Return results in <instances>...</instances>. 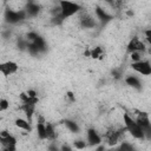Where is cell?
<instances>
[{
    "label": "cell",
    "instance_id": "6da1fadb",
    "mask_svg": "<svg viewBox=\"0 0 151 151\" xmlns=\"http://www.w3.org/2000/svg\"><path fill=\"white\" fill-rule=\"evenodd\" d=\"M81 9V5L78 2H73V1H60L59 2V8L57 14L53 17V21L54 24H61L65 19L77 14L78 12H80Z\"/></svg>",
    "mask_w": 151,
    "mask_h": 151
},
{
    "label": "cell",
    "instance_id": "7a4b0ae2",
    "mask_svg": "<svg viewBox=\"0 0 151 151\" xmlns=\"http://www.w3.org/2000/svg\"><path fill=\"white\" fill-rule=\"evenodd\" d=\"M26 39L28 40L27 51L31 55L35 57V55L45 53L47 51V42L39 33H37L34 31H31L26 34Z\"/></svg>",
    "mask_w": 151,
    "mask_h": 151
},
{
    "label": "cell",
    "instance_id": "3957f363",
    "mask_svg": "<svg viewBox=\"0 0 151 151\" xmlns=\"http://www.w3.org/2000/svg\"><path fill=\"white\" fill-rule=\"evenodd\" d=\"M123 122H124V127H125V130H126L134 139L145 140L143 130H142V127L138 125V123L136 122L134 118H132L129 113H124V114H123Z\"/></svg>",
    "mask_w": 151,
    "mask_h": 151
},
{
    "label": "cell",
    "instance_id": "277c9868",
    "mask_svg": "<svg viewBox=\"0 0 151 151\" xmlns=\"http://www.w3.org/2000/svg\"><path fill=\"white\" fill-rule=\"evenodd\" d=\"M4 19L9 25H17L27 19V13L25 9H13L7 7L4 11Z\"/></svg>",
    "mask_w": 151,
    "mask_h": 151
},
{
    "label": "cell",
    "instance_id": "5b68a950",
    "mask_svg": "<svg viewBox=\"0 0 151 151\" xmlns=\"http://www.w3.org/2000/svg\"><path fill=\"white\" fill-rule=\"evenodd\" d=\"M0 143L4 149L8 151H17V138L6 130L0 132Z\"/></svg>",
    "mask_w": 151,
    "mask_h": 151
},
{
    "label": "cell",
    "instance_id": "8992f818",
    "mask_svg": "<svg viewBox=\"0 0 151 151\" xmlns=\"http://www.w3.org/2000/svg\"><path fill=\"white\" fill-rule=\"evenodd\" d=\"M131 67L134 72L142 76H151V63L147 60H140L137 63H132Z\"/></svg>",
    "mask_w": 151,
    "mask_h": 151
},
{
    "label": "cell",
    "instance_id": "52a82bcc",
    "mask_svg": "<svg viewBox=\"0 0 151 151\" xmlns=\"http://www.w3.org/2000/svg\"><path fill=\"white\" fill-rule=\"evenodd\" d=\"M145 50H146L145 44H144L138 37H133V38L129 41V44H127V46H126V52H127L129 54H131V53H133V52L143 53Z\"/></svg>",
    "mask_w": 151,
    "mask_h": 151
},
{
    "label": "cell",
    "instance_id": "ba28073f",
    "mask_svg": "<svg viewBox=\"0 0 151 151\" xmlns=\"http://www.w3.org/2000/svg\"><path fill=\"white\" fill-rule=\"evenodd\" d=\"M86 142H87V145L90 146H98L103 144V138L96 129L90 127L86 131Z\"/></svg>",
    "mask_w": 151,
    "mask_h": 151
},
{
    "label": "cell",
    "instance_id": "9c48e42d",
    "mask_svg": "<svg viewBox=\"0 0 151 151\" xmlns=\"http://www.w3.org/2000/svg\"><path fill=\"white\" fill-rule=\"evenodd\" d=\"M94 14H96L97 21H98L101 26L109 24V22L113 19L112 14H110L105 8H103V7H100V6H97V7L94 8Z\"/></svg>",
    "mask_w": 151,
    "mask_h": 151
},
{
    "label": "cell",
    "instance_id": "30bf717a",
    "mask_svg": "<svg viewBox=\"0 0 151 151\" xmlns=\"http://www.w3.org/2000/svg\"><path fill=\"white\" fill-rule=\"evenodd\" d=\"M18 70H19V66H18V64L15 61L8 60V61H5V63L0 64V72L5 77H8V76H12V74L17 73Z\"/></svg>",
    "mask_w": 151,
    "mask_h": 151
},
{
    "label": "cell",
    "instance_id": "8fae6325",
    "mask_svg": "<svg viewBox=\"0 0 151 151\" xmlns=\"http://www.w3.org/2000/svg\"><path fill=\"white\" fill-rule=\"evenodd\" d=\"M79 24L83 28H94L97 25H98V21L97 19H94V17L90 15V14H83L79 19Z\"/></svg>",
    "mask_w": 151,
    "mask_h": 151
},
{
    "label": "cell",
    "instance_id": "7c38bea8",
    "mask_svg": "<svg viewBox=\"0 0 151 151\" xmlns=\"http://www.w3.org/2000/svg\"><path fill=\"white\" fill-rule=\"evenodd\" d=\"M125 130V127L124 129H120V130H111V131H109L107 133H106V136H105V138H106V142H107V144L109 145H116L118 142H119V139H120V137H122V132ZM126 131V130H125Z\"/></svg>",
    "mask_w": 151,
    "mask_h": 151
},
{
    "label": "cell",
    "instance_id": "4fadbf2b",
    "mask_svg": "<svg viewBox=\"0 0 151 151\" xmlns=\"http://www.w3.org/2000/svg\"><path fill=\"white\" fill-rule=\"evenodd\" d=\"M125 84L130 87H132L133 90L136 91H142L143 90V84L140 81V79L137 77V76H133V74H130L127 77H125Z\"/></svg>",
    "mask_w": 151,
    "mask_h": 151
},
{
    "label": "cell",
    "instance_id": "5bb4252c",
    "mask_svg": "<svg viewBox=\"0 0 151 151\" xmlns=\"http://www.w3.org/2000/svg\"><path fill=\"white\" fill-rule=\"evenodd\" d=\"M24 9L26 11L27 17L33 18V17H37V15L39 14V12H40L41 7H40V5H39L38 2H34V1H28V2L25 5V8H24Z\"/></svg>",
    "mask_w": 151,
    "mask_h": 151
},
{
    "label": "cell",
    "instance_id": "9a60e30c",
    "mask_svg": "<svg viewBox=\"0 0 151 151\" xmlns=\"http://www.w3.org/2000/svg\"><path fill=\"white\" fill-rule=\"evenodd\" d=\"M46 123L47 122H45V119L40 116L39 119H38V123H37V134H38V138L41 139V140H46L47 139Z\"/></svg>",
    "mask_w": 151,
    "mask_h": 151
},
{
    "label": "cell",
    "instance_id": "2e32d148",
    "mask_svg": "<svg viewBox=\"0 0 151 151\" xmlns=\"http://www.w3.org/2000/svg\"><path fill=\"white\" fill-rule=\"evenodd\" d=\"M134 119H136V122L138 123V125L142 127V130L145 129L146 126H149V125L151 124L150 117H149V114H147L146 112H138V114H137V117H136Z\"/></svg>",
    "mask_w": 151,
    "mask_h": 151
},
{
    "label": "cell",
    "instance_id": "e0dca14e",
    "mask_svg": "<svg viewBox=\"0 0 151 151\" xmlns=\"http://www.w3.org/2000/svg\"><path fill=\"white\" fill-rule=\"evenodd\" d=\"M14 125L17 127H19L20 130H24V131H27V132H31L32 131V123L27 119H24V118H17L14 120Z\"/></svg>",
    "mask_w": 151,
    "mask_h": 151
},
{
    "label": "cell",
    "instance_id": "ac0fdd59",
    "mask_svg": "<svg viewBox=\"0 0 151 151\" xmlns=\"http://www.w3.org/2000/svg\"><path fill=\"white\" fill-rule=\"evenodd\" d=\"M104 57H105V50L101 46H96V47H93V48L90 50V58L100 60Z\"/></svg>",
    "mask_w": 151,
    "mask_h": 151
},
{
    "label": "cell",
    "instance_id": "d6986e66",
    "mask_svg": "<svg viewBox=\"0 0 151 151\" xmlns=\"http://www.w3.org/2000/svg\"><path fill=\"white\" fill-rule=\"evenodd\" d=\"M64 125L66 126V129L68 131H71L72 133H79L80 132V126L78 125V123L76 120L72 119H65L64 120Z\"/></svg>",
    "mask_w": 151,
    "mask_h": 151
},
{
    "label": "cell",
    "instance_id": "ffe728a7",
    "mask_svg": "<svg viewBox=\"0 0 151 151\" xmlns=\"http://www.w3.org/2000/svg\"><path fill=\"white\" fill-rule=\"evenodd\" d=\"M116 151H137L134 145L130 142H122Z\"/></svg>",
    "mask_w": 151,
    "mask_h": 151
},
{
    "label": "cell",
    "instance_id": "44dd1931",
    "mask_svg": "<svg viewBox=\"0 0 151 151\" xmlns=\"http://www.w3.org/2000/svg\"><path fill=\"white\" fill-rule=\"evenodd\" d=\"M46 132H47V140L54 142V139H55V130H54L53 124L46 123Z\"/></svg>",
    "mask_w": 151,
    "mask_h": 151
},
{
    "label": "cell",
    "instance_id": "7402d4cb",
    "mask_svg": "<svg viewBox=\"0 0 151 151\" xmlns=\"http://www.w3.org/2000/svg\"><path fill=\"white\" fill-rule=\"evenodd\" d=\"M73 146H74L77 150H84V149L87 146V142H85V140H83V139H78V140H74Z\"/></svg>",
    "mask_w": 151,
    "mask_h": 151
},
{
    "label": "cell",
    "instance_id": "603a6c76",
    "mask_svg": "<svg viewBox=\"0 0 151 151\" xmlns=\"http://www.w3.org/2000/svg\"><path fill=\"white\" fill-rule=\"evenodd\" d=\"M8 107H9V101H8L6 98H1V99H0V111L4 112V111H6Z\"/></svg>",
    "mask_w": 151,
    "mask_h": 151
},
{
    "label": "cell",
    "instance_id": "cb8c5ba5",
    "mask_svg": "<svg viewBox=\"0 0 151 151\" xmlns=\"http://www.w3.org/2000/svg\"><path fill=\"white\" fill-rule=\"evenodd\" d=\"M130 58H131L132 63L140 61V60H142V53H139V52H133V53L130 54Z\"/></svg>",
    "mask_w": 151,
    "mask_h": 151
},
{
    "label": "cell",
    "instance_id": "d4e9b609",
    "mask_svg": "<svg viewBox=\"0 0 151 151\" xmlns=\"http://www.w3.org/2000/svg\"><path fill=\"white\" fill-rule=\"evenodd\" d=\"M143 133H144L145 140H151V124L145 129H143Z\"/></svg>",
    "mask_w": 151,
    "mask_h": 151
},
{
    "label": "cell",
    "instance_id": "484cf974",
    "mask_svg": "<svg viewBox=\"0 0 151 151\" xmlns=\"http://www.w3.org/2000/svg\"><path fill=\"white\" fill-rule=\"evenodd\" d=\"M47 151H60V146H58L55 142H51L47 146Z\"/></svg>",
    "mask_w": 151,
    "mask_h": 151
},
{
    "label": "cell",
    "instance_id": "4316f807",
    "mask_svg": "<svg viewBox=\"0 0 151 151\" xmlns=\"http://www.w3.org/2000/svg\"><path fill=\"white\" fill-rule=\"evenodd\" d=\"M60 151H73V147L70 144L64 143L63 145H60Z\"/></svg>",
    "mask_w": 151,
    "mask_h": 151
},
{
    "label": "cell",
    "instance_id": "83f0119b",
    "mask_svg": "<svg viewBox=\"0 0 151 151\" xmlns=\"http://www.w3.org/2000/svg\"><path fill=\"white\" fill-rule=\"evenodd\" d=\"M144 35H145V39H146V41L151 45V28H149V29H145V32H144Z\"/></svg>",
    "mask_w": 151,
    "mask_h": 151
},
{
    "label": "cell",
    "instance_id": "f1b7e54d",
    "mask_svg": "<svg viewBox=\"0 0 151 151\" xmlns=\"http://www.w3.org/2000/svg\"><path fill=\"white\" fill-rule=\"evenodd\" d=\"M112 76L116 78V79H119L120 78V76H122V71L119 70V68H114V70H112Z\"/></svg>",
    "mask_w": 151,
    "mask_h": 151
},
{
    "label": "cell",
    "instance_id": "f546056e",
    "mask_svg": "<svg viewBox=\"0 0 151 151\" xmlns=\"http://www.w3.org/2000/svg\"><path fill=\"white\" fill-rule=\"evenodd\" d=\"M66 97L70 99V101H72V103H73V101H76V97H74V94H73L71 91H68V92L66 93Z\"/></svg>",
    "mask_w": 151,
    "mask_h": 151
},
{
    "label": "cell",
    "instance_id": "4dcf8cb0",
    "mask_svg": "<svg viewBox=\"0 0 151 151\" xmlns=\"http://www.w3.org/2000/svg\"><path fill=\"white\" fill-rule=\"evenodd\" d=\"M94 151H106V147H105V145L100 144V145L96 146V150H94Z\"/></svg>",
    "mask_w": 151,
    "mask_h": 151
},
{
    "label": "cell",
    "instance_id": "1f68e13d",
    "mask_svg": "<svg viewBox=\"0 0 151 151\" xmlns=\"http://www.w3.org/2000/svg\"><path fill=\"white\" fill-rule=\"evenodd\" d=\"M150 53H151V50H150Z\"/></svg>",
    "mask_w": 151,
    "mask_h": 151
}]
</instances>
